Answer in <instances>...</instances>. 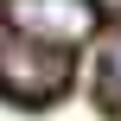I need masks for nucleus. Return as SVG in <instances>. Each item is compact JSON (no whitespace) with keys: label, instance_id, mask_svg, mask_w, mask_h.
<instances>
[{"label":"nucleus","instance_id":"1","mask_svg":"<svg viewBox=\"0 0 121 121\" xmlns=\"http://www.w3.org/2000/svg\"><path fill=\"white\" fill-rule=\"evenodd\" d=\"M70 83V51H45L32 38H0V96L13 102H51Z\"/></svg>","mask_w":121,"mask_h":121},{"label":"nucleus","instance_id":"2","mask_svg":"<svg viewBox=\"0 0 121 121\" xmlns=\"http://www.w3.org/2000/svg\"><path fill=\"white\" fill-rule=\"evenodd\" d=\"M6 19H13V38H32L45 51H77L102 26L89 0H6Z\"/></svg>","mask_w":121,"mask_h":121},{"label":"nucleus","instance_id":"3","mask_svg":"<svg viewBox=\"0 0 121 121\" xmlns=\"http://www.w3.org/2000/svg\"><path fill=\"white\" fill-rule=\"evenodd\" d=\"M102 83H108V102L121 108V38L108 45V57H102Z\"/></svg>","mask_w":121,"mask_h":121},{"label":"nucleus","instance_id":"4","mask_svg":"<svg viewBox=\"0 0 121 121\" xmlns=\"http://www.w3.org/2000/svg\"><path fill=\"white\" fill-rule=\"evenodd\" d=\"M89 6H96V19H102V13H121V0H89Z\"/></svg>","mask_w":121,"mask_h":121}]
</instances>
